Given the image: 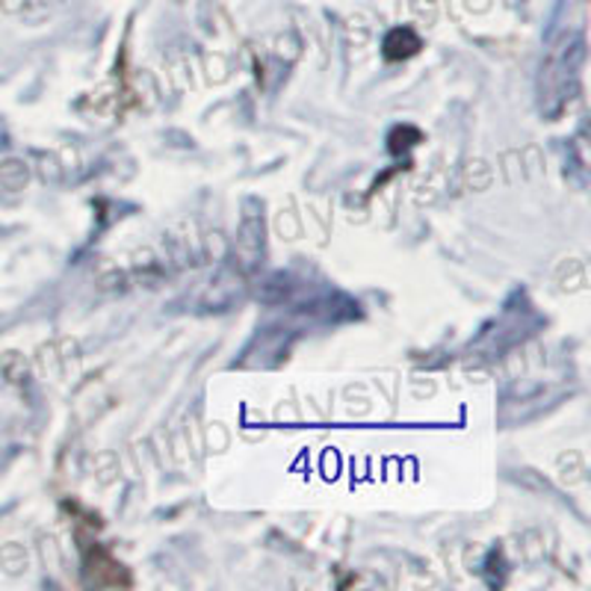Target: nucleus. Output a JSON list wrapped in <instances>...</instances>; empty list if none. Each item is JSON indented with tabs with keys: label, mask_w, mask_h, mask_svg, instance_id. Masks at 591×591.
Listing matches in <instances>:
<instances>
[{
	"label": "nucleus",
	"mask_w": 591,
	"mask_h": 591,
	"mask_svg": "<svg viewBox=\"0 0 591 591\" xmlns=\"http://www.w3.org/2000/svg\"><path fill=\"white\" fill-rule=\"evenodd\" d=\"M420 51V39H417L411 30H394V33L385 39V57L388 60H406L411 53Z\"/></svg>",
	"instance_id": "1"
}]
</instances>
